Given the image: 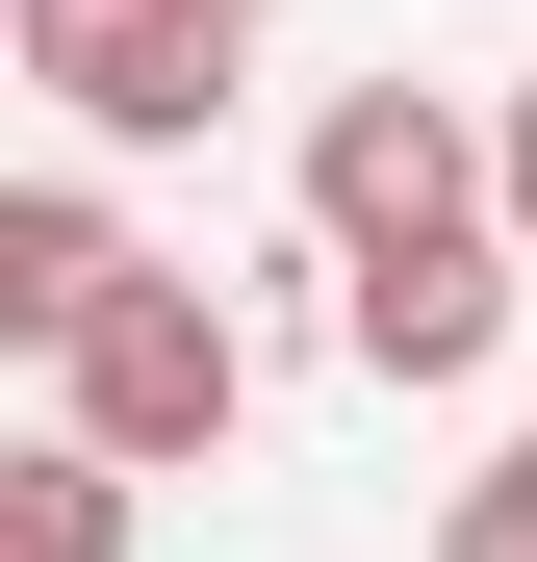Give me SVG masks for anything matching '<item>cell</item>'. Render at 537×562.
I'll return each instance as SVG.
<instances>
[{"instance_id": "cell-1", "label": "cell", "mask_w": 537, "mask_h": 562, "mask_svg": "<svg viewBox=\"0 0 537 562\" xmlns=\"http://www.w3.org/2000/svg\"><path fill=\"white\" fill-rule=\"evenodd\" d=\"M486 205H512V154L435 103V77H333V103H307V231H333V281L486 256Z\"/></svg>"}, {"instance_id": "cell-2", "label": "cell", "mask_w": 537, "mask_h": 562, "mask_svg": "<svg viewBox=\"0 0 537 562\" xmlns=\"http://www.w3.org/2000/svg\"><path fill=\"white\" fill-rule=\"evenodd\" d=\"M231 409H256V333L205 307V281H128V307L52 358V435L128 460V486H154V460H231Z\"/></svg>"}, {"instance_id": "cell-3", "label": "cell", "mask_w": 537, "mask_h": 562, "mask_svg": "<svg viewBox=\"0 0 537 562\" xmlns=\"http://www.w3.org/2000/svg\"><path fill=\"white\" fill-rule=\"evenodd\" d=\"M231 0H26V77H52V128H103V154H179L231 103Z\"/></svg>"}, {"instance_id": "cell-4", "label": "cell", "mask_w": 537, "mask_h": 562, "mask_svg": "<svg viewBox=\"0 0 537 562\" xmlns=\"http://www.w3.org/2000/svg\"><path fill=\"white\" fill-rule=\"evenodd\" d=\"M486 333H512V256H410V281H333V358H358V384H461Z\"/></svg>"}, {"instance_id": "cell-5", "label": "cell", "mask_w": 537, "mask_h": 562, "mask_svg": "<svg viewBox=\"0 0 537 562\" xmlns=\"http://www.w3.org/2000/svg\"><path fill=\"white\" fill-rule=\"evenodd\" d=\"M128 281H154V256L77 205V179H26V205H0V333H26V358H77V333L128 307Z\"/></svg>"}, {"instance_id": "cell-6", "label": "cell", "mask_w": 537, "mask_h": 562, "mask_svg": "<svg viewBox=\"0 0 537 562\" xmlns=\"http://www.w3.org/2000/svg\"><path fill=\"white\" fill-rule=\"evenodd\" d=\"M0 486H26V512H0V562H128V460H77V435H26Z\"/></svg>"}, {"instance_id": "cell-7", "label": "cell", "mask_w": 537, "mask_h": 562, "mask_svg": "<svg viewBox=\"0 0 537 562\" xmlns=\"http://www.w3.org/2000/svg\"><path fill=\"white\" fill-rule=\"evenodd\" d=\"M435 562H537V435H512V460H461V512H435Z\"/></svg>"}, {"instance_id": "cell-8", "label": "cell", "mask_w": 537, "mask_h": 562, "mask_svg": "<svg viewBox=\"0 0 537 562\" xmlns=\"http://www.w3.org/2000/svg\"><path fill=\"white\" fill-rule=\"evenodd\" d=\"M486 154H512V231H537V103H512V128H486Z\"/></svg>"}, {"instance_id": "cell-9", "label": "cell", "mask_w": 537, "mask_h": 562, "mask_svg": "<svg viewBox=\"0 0 537 562\" xmlns=\"http://www.w3.org/2000/svg\"><path fill=\"white\" fill-rule=\"evenodd\" d=\"M231 26H256V0H231Z\"/></svg>"}]
</instances>
